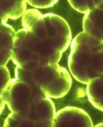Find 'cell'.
I'll return each mask as SVG.
<instances>
[{"mask_svg": "<svg viewBox=\"0 0 103 127\" xmlns=\"http://www.w3.org/2000/svg\"><path fill=\"white\" fill-rule=\"evenodd\" d=\"M89 33L84 31L72 40L68 65L69 71L76 80L87 85L91 80L89 70H91L93 53L88 43Z\"/></svg>", "mask_w": 103, "mask_h": 127, "instance_id": "1", "label": "cell"}, {"mask_svg": "<svg viewBox=\"0 0 103 127\" xmlns=\"http://www.w3.org/2000/svg\"><path fill=\"white\" fill-rule=\"evenodd\" d=\"M53 121V127H93V121L88 113L76 107H66L58 111Z\"/></svg>", "mask_w": 103, "mask_h": 127, "instance_id": "2", "label": "cell"}, {"mask_svg": "<svg viewBox=\"0 0 103 127\" xmlns=\"http://www.w3.org/2000/svg\"><path fill=\"white\" fill-rule=\"evenodd\" d=\"M67 70L60 66L58 64L39 65L32 71L31 77L33 81L40 86L41 89L49 87L66 74Z\"/></svg>", "mask_w": 103, "mask_h": 127, "instance_id": "3", "label": "cell"}, {"mask_svg": "<svg viewBox=\"0 0 103 127\" xmlns=\"http://www.w3.org/2000/svg\"><path fill=\"white\" fill-rule=\"evenodd\" d=\"M25 0H0L1 22L6 23L9 19L16 20L22 17L26 11Z\"/></svg>", "mask_w": 103, "mask_h": 127, "instance_id": "4", "label": "cell"}, {"mask_svg": "<svg viewBox=\"0 0 103 127\" xmlns=\"http://www.w3.org/2000/svg\"><path fill=\"white\" fill-rule=\"evenodd\" d=\"M87 95L92 105L103 112V78H93L87 86Z\"/></svg>", "mask_w": 103, "mask_h": 127, "instance_id": "5", "label": "cell"}, {"mask_svg": "<svg viewBox=\"0 0 103 127\" xmlns=\"http://www.w3.org/2000/svg\"><path fill=\"white\" fill-rule=\"evenodd\" d=\"M34 112L39 119L43 120H53L56 113L54 103L47 97L35 105Z\"/></svg>", "mask_w": 103, "mask_h": 127, "instance_id": "6", "label": "cell"}, {"mask_svg": "<svg viewBox=\"0 0 103 127\" xmlns=\"http://www.w3.org/2000/svg\"><path fill=\"white\" fill-rule=\"evenodd\" d=\"M12 99L14 100H30L32 96L31 87L25 82L18 81L13 83L9 88Z\"/></svg>", "mask_w": 103, "mask_h": 127, "instance_id": "7", "label": "cell"}, {"mask_svg": "<svg viewBox=\"0 0 103 127\" xmlns=\"http://www.w3.org/2000/svg\"><path fill=\"white\" fill-rule=\"evenodd\" d=\"M33 48L41 58L45 59H49L56 51L53 46L52 36L49 35L36 41Z\"/></svg>", "mask_w": 103, "mask_h": 127, "instance_id": "8", "label": "cell"}, {"mask_svg": "<svg viewBox=\"0 0 103 127\" xmlns=\"http://www.w3.org/2000/svg\"><path fill=\"white\" fill-rule=\"evenodd\" d=\"M16 32L6 23L0 22V48H9L13 44Z\"/></svg>", "mask_w": 103, "mask_h": 127, "instance_id": "9", "label": "cell"}, {"mask_svg": "<svg viewBox=\"0 0 103 127\" xmlns=\"http://www.w3.org/2000/svg\"><path fill=\"white\" fill-rule=\"evenodd\" d=\"M70 6L77 12L84 14L93 9V0H68Z\"/></svg>", "mask_w": 103, "mask_h": 127, "instance_id": "10", "label": "cell"}, {"mask_svg": "<svg viewBox=\"0 0 103 127\" xmlns=\"http://www.w3.org/2000/svg\"><path fill=\"white\" fill-rule=\"evenodd\" d=\"M33 52L26 47H23L18 49L16 53H14L11 59L14 64L18 66L31 60Z\"/></svg>", "mask_w": 103, "mask_h": 127, "instance_id": "11", "label": "cell"}, {"mask_svg": "<svg viewBox=\"0 0 103 127\" xmlns=\"http://www.w3.org/2000/svg\"><path fill=\"white\" fill-rule=\"evenodd\" d=\"M91 70L96 74H103V49L93 54Z\"/></svg>", "mask_w": 103, "mask_h": 127, "instance_id": "12", "label": "cell"}, {"mask_svg": "<svg viewBox=\"0 0 103 127\" xmlns=\"http://www.w3.org/2000/svg\"><path fill=\"white\" fill-rule=\"evenodd\" d=\"M7 105L11 112H24L31 109L30 100L17 101L11 99Z\"/></svg>", "mask_w": 103, "mask_h": 127, "instance_id": "13", "label": "cell"}, {"mask_svg": "<svg viewBox=\"0 0 103 127\" xmlns=\"http://www.w3.org/2000/svg\"><path fill=\"white\" fill-rule=\"evenodd\" d=\"M0 92L17 81L15 79H11L10 73L6 66H0Z\"/></svg>", "mask_w": 103, "mask_h": 127, "instance_id": "14", "label": "cell"}, {"mask_svg": "<svg viewBox=\"0 0 103 127\" xmlns=\"http://www.w3.org/2000/svg\"><path fill=\"white\" fill-rule=\"evenodd\" d=\"M103 30L99 28L94 27L89 33L88 43L91 46H99L103 44Z\"/></svg>", "mask_w": 103, "mask_h": 127, "instance_id": "15", "label": "cell"}, {"mask_svg": "<svg viewBox=\"0 0 103 127\" xmlns=\"http://www.w3.org/2000/svg\"><path fill=\"white\" fill-rule=\"evenodd\" d=\"M33 7L38 9L49 8L54 5L58 0H25Z\"/></svg>", "mask_w": 103, "mask_h": 127, "instance_id": "16", "label": "cell"}, {"mask_svg": "<svg viewBox=\"0 0 103 127\" xmlns=\"http://www.w3.org/2000/svg\"><path fill=\"white\" fill-rule=\"evenodd\" d=\"M14 53L9 48H0V66H6Z\"/></svg>", "mask_w": 103, "mask_h": 127, "instance_id": "17", "label": "cell"}, {"mask_svg": "<svg viewBox=\"0 0 103 127\" xmlns=\"http://www.w3.org/2000/svg\"><path fill=\"white\" fill-rule=\"evenodd\" d=\"M40 62L30 60L17 66L28 72H32L40 65Z\"/></svg>", "mask_w": 103, "mask_h": 127, "instance_id": "18", "label": "cell"}, {"mask_svg": "<svg viewBox=\"0 0 103 127\" xmlns=\"http://www.w3.org/2000/svg\"><path fill=\"white\" fill-rule=\"evenodd\" d=\"M90 12L85 14L83 20L84 31L88 33H89L91 30L95 27L93 22L89 17Z\"/></svg>", "mask_w": 103, "mask_h": 127, "instance_id": "19", "label": "cell"}, {"mask_svg": "<svg viewBox=\"0 0 103 127\" xmlns=\"http://www.w3.org/2000/svg\"><path fill=\"white\" fill-rule=\"evenodd\" d=\"M53 120L39 119L35 121L34 127H53Z\"/></svg>", "mask_w": 103, "mask_h": 127, "instance_id": "20", "label": "cell"}, {"mask_svg": "<svg viewBox=\"0 0 103 127\" xmlns=\"http://www.w3.org/2000/svg\"><path fill=\"white\" fill-rule=\"evenodd\" d=\"M62 53L60 51L56 50L54 53L48 59L49 64H58L62 57Z\"/></svg>", "mask_w": 103, "mask_h": 127, "instance_id": "21", "label": "cell"}, {"mask_svg": "<svg viewBox=\"0 0 103 127\" xmlns=\"http://www.w3.org/2000/svg\"><path fill=\"white\" fill-rule=\"evenodd\" d=\"M0 98H1L6 105L12 99L9 90L6 89L0 92Z\"/></svg>", "mask_w": 103, "mask_h": 127, "instance_id": "22", "label": "cell"}, {"mask_svg": "<svg viewBox=\"0 0 103 127\" xmlns=\"http://www.w3.org/2000/svg\"><path fill=\"white\" fill-rule=\"evenodd\" d=\"M35 121L31 119H25L20 121L17 127H34Z\"/></svg>", "mask_w": 103, "mask_h": 127, "instance_id": "23", "label": "cell"}, {"mask_svg": "<svg viewBox=\"0 0 103 127\" xmlns=\"http://www.w3.org/2000/svg\"><path fill=\"white\" fill-rule=\"evenodd\" d=\"M20 121H15L8 116L5 121L4 127H18L19 123Z\"/></svg>", "mask_w": 103, "mask_h": 127, "instance_id": "24", "label": "cell"}, {"mask_svg": "<svg viewBox=\"0 0 103 127\" xmlns=\"http://www.w3.org/2000/svg\"><path fill=\"white\" fill-rule=\"evenodd\" d=\"M25 34L24 36L23 41L25 43L32 40L33 38V34L31 30L28 28H25Z\"/></svg>", "mask_w": 103, "mask_h": 127, "instance_id": "25", "label": "cell"}, {"mask_svg": "<svg viewBox=\"0 0 103 127\" xmlns=\"http://www.w3.org/2000/svg\"><path fill=\"white\" fill-rule=\"evenodd\" d=\"M23 41V40L22 39L15 36L13 41V47L16 48H20L22 45Z\"/></svg>", "mask_w": 103, "mask_h": 127, "instance_id": "26", "label": "cell"}, {"mask_svg": "<svg viewBox=\"0 0 103 127\" xmlns=\"http://www.w3.org/2000/svg\"><path fill=\"white\" fill-rule=\"evenodd\" d=\"M43 99V98L41 95H36L33 97V103L35 105L40 102Z\"/></svg>", "mask_w": 103, "mask_h": 127, "instance_id": "27", "label": "cell"}, {"mask_svg": "<svg viewBox=\"0 0 103 127\" xmlns=\"http://www.w3.org/2000/svg\"><path fill=\"white\" fill-rule=\"evenodd\" d=\"M41 57L38 54L35 52H33L31 60L40 62Z\"/></svg>", "mask_w": 103, "mask_h": 127, "instance_id": "28", "label": "cell"}, {"mask_svg": "<svg viewBox=\"0 0 103 127\" xmlns=\"http://www.w3.org/2000/svg\"><path fill=\"white\" fill-rule=\"evenodd\" d=\"M25 47L31 50L33 48L34 44H33V41L32 40L28 41V42L25 43Z\"/></svg>", "mask_w": 103, "mask_h": 127, "instance_id": "29", "label": "cell"}, {"mask_svg": "<svg viewBox=\"0 0 103 127\" xmlns=\"http://www.w3.org/2000/svg\"><path fill=\"white\" fill-rule=\"evenodd\" d=\"M95 127H103V123H100L98 124H97V125H96L95 126Z\"/></svg>", "mask_w": 103, "mask_h": 127, "instance_id": "30", "label": "cell"}, {"mask_svg": "<svg viewBox=\"0 0 103 127\" xmlns=\"http://www.w3.org/2000/svg\"><path fill=\"white\" fill-rule=\"evenodd\" d=\"M102 37H103V32H102Z\"/></svg>", "mask_w": 103, "mask_h": 127, "instance_id": "31", "label": "cell"}]
</instances>
